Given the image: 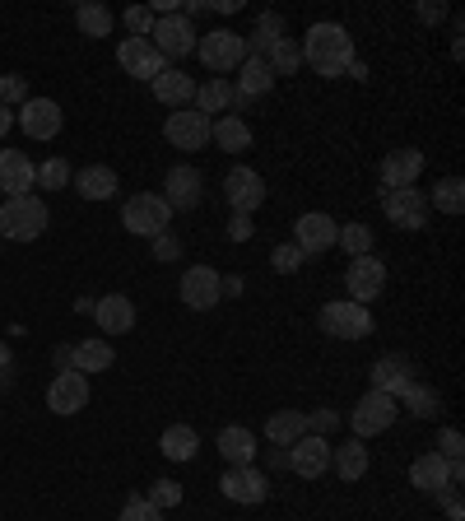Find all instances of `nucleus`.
I'll use <instances>...</instances> for the list:
<instances>
[{
  "mask_svg": "<svg viewBox=\"0 0 465 521\" xmlns=\"http://www.w3.org/2000/svg\"><path fill=\"white\" fill-rule=\"evenodd\" d=\"M298 47H303V66H312L326 80H340L354 61V38L345 24H312Z\"/></svg>",
  "mask_w": 465,
  "mask_h": 521,
  "instance_id": "nucleus-1",
  "label": "nucleus"
},
{
  "mask_svg": "<svg viewBox=\"0 0 465 521\" xmlns=\"http://www.w3.org/2000/svg\"><path fill=\"white\" fill-rule=\"evenodd\" d=\"M47 219H52V210H47L42 196H10V201L0 205V238L33 242L47 233Z\"/></svg>",
  "mask_w": 465,
  "mask_h": 521,
  "instance_id": "nucleus-2",
  "label": "nucleus"
},
{
  "mask_svg": "<svg viewBox=\"0 0 465 521\" xmlns=\"http://www.w3.org/2000/svg\"><path fill=\"white\" fill-rule=\"evenodd\" d=\"M168 224H173V210L154 191H140V196L121 205V228L135 233V238H159V233H168Z\"/></svg>",
  "mask_w": 465,
  "mask_h": 521,
  "instance_id": "nucleus-3",
  "label": "nucleus"
},
{
  "mask_svg": "<svg viewBox=\"0 0 465 521\" xmlns=\"http://www.w3.org/2000/svg\"><path fill=\"white\" fill-rule=\"evenodd\" d=\"M196 56L214 70V80H219L224 70H238L247 61V38L233 33V28H210V33L196 38Z\"/></svg>",
  "mask_w": 465,
  "mask_h": 521,
  "instance_id": "nucleus-4",
  "label": "nucleus"
},
{
  "mask_svg": "<svg viewBox=\"0 0 465 521\" xmlns=\"http://www.w3.org/2000/svg\"><path fill=\"white\" fill-rule=\"evenodd\" d=\"M396 415H400L396 396H386V391H368V396L354 405L349 428H354V438H359V442H368V438H377V433H386V428L396 424Z\"/></svg>",
  "mask_w": 465,
  "mask_h": 521,
  "instance_id": "nucleus-5",
  "label": "nucleus"
},
{
  "mask_svg": "<svg viewBox=\"0 0 465 521\" xmlns=\"http://www.w3.org/2000/svg\"><path fill=\"white\" fill-rule=\"evenodd\" d=\"M196 24L186 19V14H163V19H154V33H149V42H154V52L163 56V61H182V56L196 52Z\"/></svg>",
  "mask_w": 465,
  "mask_h": 521,
  "instance_id": "nucleus-6",
  "label": "nucleus"
},
{
  "mask_svg": "<svg viewBox=\"0 0 465 521\" xmlns=\"http://www.w3.org/2000/svg\"><path fill=\"white\" fill-rule=\"evenodd\" d=\"M321 331L335 335V340H363V335H372V312L363 303L335 298V303L321 308Z\"/></svg>",
  "mask_w": 465,
  "mask_h": 521,
  "instance_id": "nucleus-7",
  "label": "nucleus"
},
{
  "mask_svg": "<svg viewBox=\"0 0 465 521\" xmlns=\"http://www.w3.org/2000/svg\"><path fill=\"white\" fill-rule=\"evenodd\" d=\"M345 289H349V303H363L368 308L372 298H382V289H386V266L372 252L354 256L345 270Z\"/></svg>",
  "mask_w": 465,
  "mask_h": 521,
  "instance_id": "nucleus-8",
  "label": "nucleus"
},
{
  "mask_svg": "<svg viewBox=\"0 0 465 521\" xmlns=\"http://www.w3.org/2000/svg\"><path fill=\"white\" fill-rule=\"evenodd\" d=\"M163 135H168V145H177V149H205L210 145V117L196 112V107H177V112H168V121H163Z\"/></svg>",
  "mask_w": 465,
  "mask_h": 521,
  "instance_id": "nucleus-9",
  "label": "nucleus"
},
{
  "mask_svg": "<svg viewBox=\"0 0 465 521\" xmlns=\"http://www.w3.org/2000/svg\"><path fill=\"white\" fill-rule=\"evenodd\" d=\"M335 238H340V224H335L331 214H321V210L303 214V219L293 224V247H298L303 256H321V252H331Z\"/></svg>",
  "mask_w": 465,
  "mask_h": 521,
  "instance_id": "nucleus-10",
  "label": "nucleus"
},
{
  "mask_svg": "<svg viewBox=\"0 0 465 521\" xmlns=\"http://www.w3.org/2000/svg\"><path fill=\"white\" fill-rule=\"evenodd\" d=\"M382 210H386V219H391L396 228H405V233L428 224V196L424 191H414V187L382 191Z\"/></svg>",
  "mask_w": 465,
  "mask_h": 521,
  "instance_id": "nucleus-11",
  "label": "nucleus"
},
{
  "mask_svg": "<svg viewBox=\"0 0 465 521\" xmlns=\"http://www.w3.org/2000/svg\"><path fill=\"white\" fill-rule=\"evenodd\" d=\"M219 298H224V275L214 266H191L182 275V303L191 312H210Z\"/></svg>",
  "mask_w": 465,
  "mask_h": 521,
  "instance_id": "nucleus-12",
  "label": "nucleus"
},
{
  "mask_svg": "<svg viewBox=\"0 0 465 521\" xmlns=\"http://www.w3.org/2000/svg\"><path fill=\"white\" fill-rule=\"evenodd\" d=\"M224 201L233 205V214H256L266 205V177L252 168H233L224 177Z\"/></svg>",
  "mask_w": 465,
  "mask_h": 521,
  "instance_id": "nucleus-13",
  "label": "nucleus"
},
{
  "mask_svg": "<svg viewBox=\"0 0 465 521\" xmlns=\"http://www.w3.org/2000/svg\"><path fill=\"white\" fill-rule=\"evenodd\" d=\"M289 470L298 480H321L331 470V442L317 438V433H303V438L289 447Z\"/></svg>",
  "mask_w": 465,
  "mask_h": 521,
  "instance_id": "nucleus-14",
  "label": "nucleus"
},
{
  "mask_svg": "<svg viewBox=\"0 0 465 521\" xmlns=\"http://www.w3.org/2000/svg\"><path fill=\"white\" fill-rule=\"evenodd\" d=\"M117 66L126 70V75H135V80H159L163 70H168V61H163L159 52H154V42L149 38H126L117 47Z\"/></svg>",
  "mask_w": 465,
  "mask_h": 521,
  "instance_id": "nucleus-15",
  "label": "nucleus"
},
{
  "mask_svg": "<svg viewBox=\"0 0 465 521\" xmlns=\"http://www.w3.org/2000/svg\"><path fill=\"white\" fill-rule=\"evenodd\" d=\"M84 405H89V377L66 368V373L52 377V387H47V410L52 415H80Z\"/></svg>",
  "mask_w": 465,
  "mask_h": 521,
  "instance_id": "nucleus-16",
  "label": "nucleus"
},
{
  "mask_svg": "<svg viewBox=\"0 0 465 521\" xmlns=\"http://www.w3.org/2000/svg\"><path fill=\"white\" fill-rule=\"evenodd\" d=\"M219 489H224L228 503H242V508H252V503H266L270 480H266V475H261L256 466H228L224 480H219Z\"/></svg>",
  "mask_w": 465,
  "mask_h": 521,
  "instance_id": "nucleus-17",
  "label": "nucleus"
},
{
  "mask_svg": "<svg viewBox=\"0 0 465 521\" xmlns=\"http://www.w3.org/2000/svg\"><path fill=\"white\" fill-rule=\"evenodd\" d=\"M163 201H168V210H196L200 196H205V177L191 168V163H177V168H168V177H163Z\"/></svg>",
  "mask_w": 465,
  "mask_h": 521,
  "instance_id": "nucleus-18",
  "label": "nucleus"
},
{
  "mask_svg": "<svg viewBox=\"0 0 465 521\" xmlns=\"http://www.w3.org/2000/svg\"><path fill=\"white\" fill-rule=\"evenodd\" d=\"M28 187H38V163L24 149H0V191L5 196H28Z\"/></svg>",
  "mask_w": 465,
  "mask_h": 521,
  "instance_id": "nucleus-19",
  "label": "nucleus"
},
{
  "mask_svg": "<svg viewBox=\"0 0 465 521\" xmlns=\"http://www.w3.org/2000/svg\"><path fill=\"white\" fill-rule=\"evenodd\" d=\"M19 126H24L28 140H56L61 135V107L52 98H28L19 107Z\"/></svg>",
  "mask_w": 465,
  "mask_h": 521,
  "instance_id": "nucleus-20",
  "label": "nucleus"
},
{
  "mask_svg": "<svg viewBox=\"0 0 465 521\" xmlns=\"http://www.w3.org/2000/svg\"><path fill=\"white\" fill-rule=\"evenodd\" d=\"M419 173H424V154H419V149H391L382 159V191L414 187Z\"/></svg>",
  "mask_w": 465,
  "mask_h": 521,
  "instance_id": "nucleus-21",
  "label": "nucleus"
},
{
  "mask_svg": "<svg viewBox=\"0 0 465 521\" xmlns=\"http://www.w3.org/2000/svg\"><path fill=\"white\" fill-rule=\"evenodd\" d=\"M93 317H98L103 335H126L135 326V303L126 294H103L93 303Z\"/></svg>",
  "mask_w": 465,
  "mask_h": 521,
  "instance_id": "nucleus-22",
  "label": "nucleus"
},
{
  "mask_svg": "<svg viewBox=\"0 0 465 521\" xmlns=\"http://www.w3.org/2000/svg\"><path fill=\"white\" fill-rule=\"evenodd\" d=\"M270 84H275V75H270L266 61H261V56H247V61L238 66V84H233V98H238L233 107H242V103H252V98L270 94Z\"/></svg>",
  "mask_w": 465,
  "mask_h": 521,
  "instance_id": "nucleus-23",
  "label": "nucleus"
},
{
  "mask_svg": "<svg viewBox=\"0 0 465 521\" xmlns=\"http://www.w3.org/2000/svg\"><path fill=\"white\" fill-rule=\"evenodd\" d=\"M410 484L419 489V494H438V489H447V484H452L447 456H438V452L414 456V466H410Z\"/></svg>",
  "mask_w": 465,
  "mask_h": 521,
  "instance_id": "nucleus-24",
  "label": "nucleus"
},
{
  "mask_svg": "<svg viewBox=\"0 0 465 521\" xmlns=\"http://www.w3.org/2000/svg\"><path fill=\"white\" fill-rule=\"evenodd\" d=\"M154 98H159L163 107H186V103H196V80H191V75H186V70H177V66H168L159 75V80H154Z\"/></svg>",
  "mask_w": 465,
  "mask_h": 521,
  "instance_id": "nucleus-25",
  "label": "nucleus"
},
{
  "mask_svg": "<svg viewBox=\"0 0 465 521\" xmlns=\"http://www.w3.org/2000/svg\"><path fill=\"white\" fill-rule=\"evenodd\" d=\"M210 140L224 154H242V149H252V126L238 117V112H224L219 121H210Z\"/></svg>",
  "mask_w": 465,
  "mask_h": 521,
  "instance_id": "nucleus-26",
  "label": "nucleus"
},
{
  "mask_svg": "<svg viewBox=\"0 0 465 521\" xmlns=\"http://www.w3.org/2000/svg\"><path fill=\"white\" fill-rule=\"evenodd\" d=\"M368 447H363L359 438H349V442H340V447H331V466H335V475L345 484H359L363 475H368Z\"/></svg>",
  "mask_w": 465,
  "mask_h": 521,
  "instance_id": "nucleus-27",
  "label": "nucleus"
},
{
  "mask_svg": "<svg viewBox=\"0 0 465 521\" xmlns=\"http://www.w3.org/2000/svg\"><path fill=\"white\" fill-rule=\"evenodd\" d=\"M410 387V359H400V354H386V359L372 363V391H386V396H396Z\"/></svg>",
  "mask_w": 465,
  "mask_h": 521,
  "instance_id": "nucleus-28",
  "label": "nucleus"
},
{
  "mask_svg": "<svg viewBox=\"0 0 465 521\" xmlns=\"http://www.w3.org/2000/svg\"><path fill=\"white\" fill-rule=\"evenodd\" d=\"M219 456H224L228 466H252L256 461V433L242 424H228L219 433Z\"/></svg>",
  "mask_w": 465,
  "mask_h": 521,
  "instance_id": "nucleus-29",
  "label": "nucleus"
},
{
  "mask_svg": "<svg viewBox=\"0 0 465 521\" xmlns=\"http://www.w3.org/2000/svg\"><path fill=\"white\" fill-rule=\"evenodd\" d=\"M112 363H117V354H112L107 340H80V345L70 349V368L75 373H107Z\"/></svg>",
  "mask_w": 465,
  "mask_h": 521,
  "instance_id": "nucleus-30",
  "label": "nucleus"
},
{
  "mask_svg": "<svg viewBox=\"0 0 465 521\" xmlns=\"http://www.w3.org/2000/svg\"><path fill=\"white\" fill-rule=\"evenodd\" d=\"M75 191H80L84 201H112L117 196V173L103 168V163H93V168L75 173Z\"/></svg>",
  "mask_w": 465,
  "mask_h": 521,
  "instance_id": "nucleus-31",
  "label": "nucleus"
},
{
  "mask_svg": "<svg viewBox=\"0 0 465 521\" xmlns=\"http://www.w3.org/2000/svg\"><path fill=\"white\" fill-rule=\"evenodd\" d=\"M303 433H307V415H298V410H275V415L266 419V438L275 442V447H293Z\"/></svg>",
  "mask_w": 465,
  "mask_h": 521,
  "instance_id": "nucleus-32",
  "label": "nucleus"
},
{
  "mask_svg": "<svg viewBox=\"0 0 465 521\" xmlns=\"http://www.w3.org/2000/svg\"><path fill=\"white\" fill-rule=\"evenodd\" d=\"M159 452L168 456V461H191V456L200 452V438H196V428H191V424H173V428H163V438H159Z\"/></svg>",
  "mask_w": 465,
  "mask_h": 521,
  "instance_id": "nucleus-33",
  "label": "nucleus"
},
{
  "mask_svg": "<svg viewBox=\"0 0 465 521\" xmlns=\"http://www.w3.org/2000/svg\"><path fill=\"white\" fill-rule=\"evenodd\" d=\"M279 38H284V19H279L275 10H266V14H261V19H256L252 38H247V47H252V52H247V56H261V61H266V52H270V47H275Z\"/></svg>",
  "mask_w": 465,
  "mask_h": 521,
  "instance_id": "nucleus-34",
  "label": "nucleus"
},
{
  "mask_svg": "<svg viewBox=\"0 0 465 521\" xmlns=\"http://www.w3.org/2000/svg\"><path fill=\"white\" fill-rule=\"evenodd\" d=\"M233 103H238V98H233V84L228 80L196 84V112H205V117H210V112H228Z\"/></svg>",
  "mask_w": 465,
  "mask_h": 521,
  "instance_id": "nucleus-35",
  "label": "nucleus"
},
{
  "mask_svg": "<svg viewBox=\"0 0 465 521\" xmlns=\"http://www.w3.org/2000/svg\"><path fill=\"white\" fill-rule=\"evenodd\" d=\"M75 24H80L84 38H107L112 33V10L98 5V0H84L80 10H75Z\"/></svg>",
  "mask_w": 465,
  "mask_h": 521,
  "instance_id": "nucleus-36",
  "label": "nucleus"
},
{
  "mask_svg": "<svg viewBox=\"0 0 465 521\" xmlns=\"http://www.w3.org/2000/svg\"><path fill=\"white\" fill-rule=\"evenodd\" d=\"M405 396V410H410L414 419H438L442 415V401H438V391L424 387V382H410V387L400 391Z\"/></svg>",
  "mask_w": 465,
  "mask_h": 521,
  "instance_id": "nucleus-37",
  "label": "nucleus"
},
{
  "mask_svg": "<svg viewBox=\"0 0 465 521\" xmlns=\"http://www.w3.org/2000/svg\"><path fill=\"white\" fill-rule=\"evenodd\" d=\"M266 66H270V75H298V66H303V47H298L293 38H279L266 52Z\"/></svg>",
  "mask_w": 465,
  "mask_h": 521,
  "instance_id": "nucleus-38",
  "label": "nucleus"
},
{
  "mask_svg": "<svg viewBox=\"0 0 465 521\" xmlns=\"http://www.w3.org/2000/svg\"><path fill=\"white\" fill-rule=\"evenodd\" d=\"M438 205L442 214H461L465 210V182L461 177H442L438 187H433V196H428V210Z\"/></svg>",
  "mask_w": 465,
  "mask_h": 521,
  "instance_id": "nucleus-39",
  "label": "nucleus"
},
{
  "mask_svg": "<svg viewBox=\"0 0 465 521\" xmlns=\"http://www.w3.org/2000/svg\"><path fill=\"white\" fill-rule=\"evenodd\" d=\"M335 247H345L349 256H368L372 252V228L368 224H345L340 228V238H335Z\"/></svg>",
  "mask_w": 465,
  "mask_h": 521,
  "instance_id": "nucleus-40",
  "label": "nucleus"
},
{
  "mask_svg": "<svg viewBox=\"0 0 465 521\" xmlns=\"http://www.w3.org/2000/svg\"><path fill=\"white\" fill-rule=\"evenodd\" d=\"M66 182H75V173H70V163H66V159H47V163H38V187H47V191H66Z\"/></svg>",
  "mask_w": 465,
  "mask_h": 521,
  "instance_id": "nucleus-41",
  "label": "nucleus"
},
{
  "mask_svg": "<svg viewBox=\"0 0 465 521\" xmlns=\"http://www.w3.org/2000/svg\"><path fill=\"white\" fill-rule=\"evenodd\" d=\"M145 498H149V503H154L159 512H168V508H177V503H182V484H177V480H154Z\"/></svg>",
  "mask_w": 465,
  "mask_h": 521,
  "instance_id": "nucleus-42",
  "label": "nucleus"
},
{
  "mask_svg": "<svg viewBox=\"0 0 465 521\" xmlns=\"http://www.w3.org/2000/svg\"><path fill=\"white\" fill-rule=\"evenodd\" d=\"M0 103L5 107H24L28 103V80L24 75H0Z\"/></svg>",
  "mask_w": 465,
  "mask_h": 521,
  "instance_id": "nucleus-43",
  "label": "nucleus"
},
{
  "mask_svg": "<svg viewBox=\"0 0 465 521\" xmlns=\"http://www.w3.org/2000/svg\"><path fill=\"white\" fill-rule=\"evenodd\" d=\"M117 521H163V512L154 508V503H149V498H126V508H121V517Z\"/></svg>",
  "mask_w": 465,
  "mask_h": 521,
  "instance_id": "nucleus-44",
  "label": "nucleus"
},
{
  "mask_svg": "<svg viewBox=\"0 0 465 521\" xmlns=\"http://www.w3.org/2000/svg\"><path fill=\"white\" fill-rule=\"evenodd\" d=\"M270 266H275L279 275H293V270H303V252L284 242V247H275V252H270Z\"/></svg>",
  "mask_w": 465,
  "mask_h": 521,
  "instance_id": "nucleus-45",
  "label": "nucleus"
},
{
  "mask_svg": "<svg viewBox=\"0 0 465 521\" xmlns=\"http://www.w3.org/2000/svg\"><path fill=\"white\" fill-rule=\"evenodd\" d=\"M126 28H131V38H149V33H154V10L131 5V10H126Z\"/></svg>",
  "mask_w": 465,
  "mask_h": 521,
  "instance_id": "nucleus-46",
  "label": "nucleus"
},
{
  "mask_svg": "<svg viewBox=\"0 0 465 521\" xmlns=\"http://www.w3.org/2000/svg\"><path fill=\"white\" fill-rule=\"evenodd\" d=\"M149 242H154V261H182V238H177L173 228L159 233V238H149Z\"/></svg>",
  "mask_w": 465,
  "mask_h": 521,
  "instance_id": "nucleus-47",
  "label": "nucleus"
},
{
  "mask_svg": "<svg viewBox=\"0 0 465 521\" xmlns=\"http://www.w3.org/2000/svg\"><path fill=\"white\" fill-rule=\"evenodd\" d=\"M335 428H340V415H335V410H317V415H307V433H317V438H331Z\"/></svg>",
  "mask_w": 465,
  "mask_h": 521,
  "instance_id": "nucleus-48",
  "label": "nucleus"
},
{
  "mask_svg": "<svg viewBox=\"0 0 465 521\" xmlns=\"http://www.w3.org/2000/svg\"><path fill=\"white\" fill-rule=\"evenodd\" d=\"M461 433L456 428H442V438H438V456H447V461H461Z\"/></svg>",
  "mask_w": 465,
  "mask_h": 521,
  "instance_id": "nucleus-49",
  "label": "nucleus"
},
{
  "mask_svg": "<svg viewBox=\"0 0 465 521\" xmlns=\"http://www.w3.org/2000/svg\"><path fill=\"white\" fill-rule=\"evenodd\" d=\"M438 494H442V508H447V517L461 521V517H465V508H461V489H456V484H447V489H438Z\"/></svg>",
  "mask_w": 465,
  "mask_h": 521,
  "instance_id": "nucleus-50",
  "label": "nucleus"
},
{
  "mask_svg": "<svg viewBox=\"0 0 465 521\" xmlns=\"http://www.w3.org/2000/svg\"><path fill=\"white\" fill-rule=\"evenodd\" d=\"M414 14H419V19H424V24H442V19H447V5H433V0H424V5H414Z\"/></svg>",
  "mask_w": 465,
  "mask_h": 521,
  "instance_id": "nucleus-51",
  "label": "nucleus"
},
{
  "mask_svg": "<svg viewBox=\"0 0 465 521\" xmlns=\"http://www.w3.org/2000/svg\"><path fill=\"white\" fill-rule=\"evenodd\" d=\"M228 238H233V242H247V238H252V214H233V224H228Z\"/></svg>",
  "mask_w": 465,
  "mask_h": 521,
  "instance_id": "nucleus-52",
  "label": "nucleus"
},
{
  "mask_svg": "<svg viewBox=\"0 0 465 521\" xmlns=\"http://www.w3.org/2000/svg\"><path fill=\"white\" fill-rule=\"evenodd\" d=\"M345 75H354V80H368V66H363L359 56H354V61H349V70H345Z\"/></svg>",
  "mask_w": 465,
  "mask_h": 521,
  "instance_id": "nucleus-53",
  "label": "nucleus"
},
{
  "mask_svg": "<svg viewBox=\"0 0 465 521\" xmlns=\"http://www.w3.org/2000/svg\"><path fill=\"white\" fill-rule=\"evenodd\" d=\"M10 126H14V107H5V103H0V135L10 131Z\"/></svg>",
  "mask_w": 465,
  "mask_h": 521,
  "instance_id": "nucleus-54",
  "label": "nucleus"
}]
</instances>
